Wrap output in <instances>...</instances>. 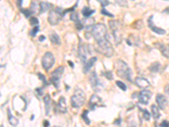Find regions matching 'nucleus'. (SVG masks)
<instances>
[{
  "mask_svg": "<svg viewBox=\"0 0 169 127\" xmlns=\"http://www.w3.org/2000/svg\"><path fill=\"white\" fill-rule=\"evenodd\" d=\"M37 6H38V4H37L35 1H33L32 3H31V9H30V10H31V12L32 13V14H34V13L37 12Z\"/></svg>",
  "mask_w": 169,
  "mask_h": 127,
  "instance_id": "7c9ffc66",
  "label": "nucleus"
},
{
  "mask_svg": "<svg viewBox=\"0 0 169 127\" xmlns=\"http://www.w3.org/2000/svg\"><path fill=\"white\" fill-rule=\"evenodd\" d=\"M115 69H116V72L117 75L119 77L123 78L124 80L127 81H131V77H132V70L129 67V65L121 59H118L117 61L114 64Z\"/></svg>",
  "mask_w": 169,
  "mask_h": 127,
  "instance_id": "f257e3e1",
  "label": "nucleus"
},
{
  "mask_svg": "<svg viewBox=\"0 0 169 127\" xmlns=\"http://www.w3.org/2000/svg\"><path fill=\"white\" fill-rule=\"evenodd\" d=\"M97 47H98L99 52L102 53L106 57H111L113 54V46L111 45L110 42L108 40V38H106L104 40L99 41L96 43Z\"/></svg>",
  "mask_w": 169,
  "mask_h": 127,
  "instance_id": "39448f33",
  "label": "nucleus"
},
{
  "mask_svg": "<svg viewBox=\"0 0 169 127\" xmlns=\"http://www.w3.org/2000/svg\"><path fill=\"white\" fill-rule=\"evenodd\" d=\"M135 82L137 87H139L140 88H142V89H145L148 87H150V85H151L148 80L143 77H136L135 80Z\"/></svg>",
  "mask_w": 169,
  "mask_h": 127,
  "instance_id": "2eb2a0df",
  "label": "nucleus"
},
{
  "mask_svg": "<svg viewBox=\"0 0 169 127\" xmlns=\"http://www.w3.org/2000/svg\"><path fill=\"white\" fill-rule=\"evenodd\" d=\"M101 14L103 15V16H108V17H111V18H113L114 16L112 14V13H109L106 9V8H102V9H101Z\"/></svg>",
  "mask_w": 169,
  "mask_h": 127,
  "instance_id": "2f4dec72",
  "label": "nucleus"
},
{
  "mask_svg": "<svg viewBox=\"0 0 169 127\" xmlns=\"http://www.w3.org/2000/svg\"><path fill=\"white\" fill-rule=\"evenodd\" d=\"M68 63H69V65H70L71 67H74V64H73V63H72V61H68Z\"/></svg>",
  "mask_w": 169,
  "mask_h": 127,
  "instance_id": "09e8293b",
  "label": "nucleus"
},
{
  "mask_svg": "<svg viewBox=\"0 0 169 127\" xmlns=\"http://www.w3.org/2000/svg\"><path fill=\"white\" fill-rule=\"evenodd\" d=\"M120 122H121V119L119 118V119H118L117 120L114 121V124H115V125H120V124H121Z\"/></svg>",
  "mask_w": 169,
  "mask_h": 127,
  "instance_id": "a18cd8bd",
  "label": "nucleus"
},
{
  "mask_svg": "<svg viewBox=\"0 0 169 127\" xmlns=\"http://www.w3.org/2000/svg\"><path fill=\"white\" fill-rule=\"evenodd\" d=\"M156 101H157V104L159 106L161 109H165L167 107V99L166 97L162 95V94H157L156 97Z\"/></svg>",
  "mask_w": 169,
  "mask_h": 127,
  "instance_id": "4468645a",
  "label": "nucleus"
},
{
  "mask_svg": "<svg viewBox=\"0 0 169 127\" xmlns=\"http://www.w3.org/2000/svg\"><path fill=\"white\" fill-rule=\"evenodd\" d=\"M36 93H37L38 96H42V88H37L36 89Z\"/></svg>",
  "mask_w": 169,
  "mask_h": 127,
  "instance_id": "a19ab883",
  "label": "nucleus"
},
{
  "mask_svg": "<svg viewBox=\"0 0 169 127\" xmlns=\"http://www.w3.org/2000/svg\"><path fill=\"white\" fill-rule=\"evenodd\" d=\"M151 114H152V117H153L155 120H157V119L160 118L161 114H160V111H159V108H158V107H157L156 105H151Z\"/></svg>",
  "mask_w": 169,
  "mask_h": 127,
  "instance_id": "5701e85b",
  "label": "nucleus"
},
{
  "mask_svg": "<svg viewBox=\"0 0 169 127\" xmlns=\"http://www.w3.org/2000/svg\"><path fill=\"white\" fill-rule=\"evenodd\" d=\"M39 31V26L37 25V26H35V27L32 28V30L31 31V37H35L37 33Z\"/></svg>",
  "mask_w": 169,
  "mask_h": 127,
  "instance_id": "72a5a7b5",
  "label": "nucleus"
},
{
  "mask_svg": "<svg viewBox=\"0 0 169 127\" xmlns=\"http://www.w3.org/2000/svg\"><path fill=\"white\" fill-rule=\"evenodd\" d=\"M20 10H21V12L25 15V16L26 17V18H29L30 17V16H31L32 13L31 12V10L30 9H20Z\"/></svg>",
  "mask_w": 169,
  "mask_h": 127,
  "instance_id": "473e14b6",
  "label": "nucleus"
},
{
  "mask_svg": "<svg viewBox=\"0 0 169 127\" xmlns=\"http://www.w3.org/2000/svg\"><path fill=\"white\" fill-rule=\"evenodd\" d=\"M82 15L84 16V17L86 18H90V16H91V15H93L95 13V10L94 9H91L89 7H84L82 10Z\"/></svg>",
  "mask_w": 169,
  "mask_h": 127,
  "instance_id": "b1692460",
  "label": "nucleus"
},
{
  "mask_svg": "<svg viewBox=\"0 0 169 127\" xmlns=\"http://www.w3.org/2000/svg\"><path fill=\"white\" fill-rule=\"evenodd\" d=\"M43 40H45V37H44V36H41V37H39V41H40V42H42Z\"/></svg>",
  "mask_w": 169,
  "mask_h": 127,
  "instance_id": "de8ad7c7",
  "label": "nucleus"
},
{
  "mask_svg": "<svg viewBox=\"0 0 169 127\" xmlns=\"http://www.w3.org/2000/svg\"><path fill=\"white\" fill-rule=\"evenodd\" d=\"M89 107L90 109L91 110H95L96 108H100V107H104V104H103V102L100 97H98L97 95H92L89 101Z\"/></svg>",
  "mask_w": 169,
  "mask_h": 127,
  "instance_id": "9d476101",
  "label": "nucleus"
},
{
  "mask_svg": "<svg viewBox=\"0 0 169 127\" xmlns=\"http://www.w3.org/2000/svg\"><path fill=\"white\" fill-rule=\"evenodd\" d=\"M17 6H19L20 8H21V4H22V1L21 0H20V1H17Z\"/></svg>",
  "mask_w": 169,
  "mask_h": 127,
  "instance_id": "49530a36",
  "label": "nucleus"
},
{
  "mask_svg": "<svg viewBox=\"0 0 169 127\" xmlns=\"http://www.w3.org/2000/svg\"><path fill=\"white\" fill-rule=\"evenodd\" d=\"M165 93L169 96V85H167V86L165 87Z\"/></svg>",
  "mask_w": 169,
  "mask_h": 127,
  "instance_id": "c03bdc74",
  "label": "nucleus"
},
{
  "mask_svg": "<svg viewBox=\"0 0 169 127\" xmlns=\"http://www.w3.org/2000/svg\"><path fill=\"white\" fill-rule=\"evenodd\" d=\"M139 109L143 113V117H144L145 120H149L150 118H151V115L149 114V112H148L146 109H141V108H139Z\"/></svg>",
  "mask_w": 169,
  "mask_h": 127,
  "instance_id": "bb28decb",
  "label": "nucleus"
},
{
  "mask_svg": "<svg viewBox=\"0 0 169 127\" xmlns=\"http://www.w3.org/2000/svg\"><path fill=\"white\" fill-rule=\"evenodd\" d=\"M62 16H63V12H62V9L60 8L57 9H52L48 14V22H49L50 25H58L59 21L61 20Z\"/></svg>",
  "mask_w": 169,
  "mask_h": 127,
  "instance_id": "423d86ee",
  "label": "nucleus"
},
{
  "mask_svg": "<svg viewBox=\"0 0 169 127\" xmlns=\"http://www.w3.org/2000/svg\"><path fill=\"white\" fill-rule=\"evenodd\" d=\"M49 38L50 41L53 44H56V45H60L61 44V39H60L59 36L56 32H53V31L51 32L49 35Z\"/></svg>",
  "mask_w": 169,
  "mask_h": 127,
  "instance_id": "aec40b11",
  "label": "nucleus"
},
{
  "mask_svg": "<svg viewBox=\"0 0 169 127\" xmlns=\"http://www.w3.org/2000/svg\"><path fill=\"white\" fill-rule=\"evenodd\" d=\"M64 72V68L63 66H59V68H57L54 70L52 71V73L51 74V78H50V81H51V83L56 87L58 88L59 87V81H60V79H61L62 75Z\"/></svg>",
  "mask_w": 169,
  "mask_h": 127,
  "instance_id": "6e6552de",
  "label": "nucleus"
},
{
  "mask_svg": "<svg viewBox=\"0 0 169 127\" xmlns=\"http://www.w3.org/2000/svg\"><path fill=\"white\" fill-rule=\"evenodd\" d=\"M78 55L79 58L81 60V62L86 63V58H87V48L85 44L82 43V42L80 41V44H79V48H78Z\"/></svg>",
  "mask_w": 169,
  "mask_h": 127,
  "instance_id": "f8f14e48",
  "label": "nucleus"
},
{
  "mask_svg": "<svg viewBox=\"0 0 169 127\" xmlns=\"http://www.w3.org/2000/svg\"><path fill=\"white\" fill-rule=\"evenodd\" d=\"M70 20L72 21H74V23H76V22L80 21L79 20V16H78V14L76 12H72L70 14Z\"/></svg>",
  "mask_w": 169,
  "mask_h": 127,
  "instance_id": "c85d7f7f",
  "label": "nucleus"
},
{
  "mask_svg": "<svg viewBox=\"0 0 169 127\" xmlns=\"http://www.w3.org/2000/svg\"><path fill=\"white\" fill-rule=\"evenodd\" d=\"M51 8V3L47 2H42L40 3V13H44L47 11Z\"/></svg>",
  "mask_w": 169,
  "mask_h": 127,
  "instance_id": "a878e982",
  "label": "nucleus"
},
{
  "mask_svg": "<svg viewBox=\"0 0 169 127\" xmlns=\"http://www.w3.org/2000/svg\"><path fill=\"white\" fill-rule=\"evenodd\" d=\"M8 119H9V124L11 125H13V126H16V125H18L19 120L16 118V117L13 116V115L11 114V111H10L9 109H8Z\"/></svg>",
  "mask_w": 169,
  "mask_h": 127,
  "instance_id": "4be33fe9",
  "label": "nucleus"
},
{
  "mask_svg": "<svg viewBox=\"0 0 169 127\" xmlns=\"http://www.w3.org/2000/svg\"><path fill=\"white\" fill-rule=\"evenodd\" d=\"M57 109L62 114H65L67 112V104H66V100L64 97L62 96L59 98V102L57 105Z\"/></svg>",
  "mask_w": 169,
  "mask_h": 127,
  "instance_id": "f3484780",
  "label": "nucleus"
},
{
  "mask_svg": "<svg viewBox=\"0 0 169 127\" xmlns=\"http://www.w3.org/2000/svg\"><path fill=\"white\" fill-rule=\"evenodd\" d=\"M38 76H39V78H40L41 80H42V81H43V84H44V85H45V86H46L47 84V81H46V78H45V76H44V75H42L41 74V73H38Z\"/></svg>",
  "mask_w": 169,
  "mask_h": 127,
  "instance_id": "58836bf2",
  "label": "nucleus"
},
{
  "mask_svg": "<svg viewBox=\"0 0 169 127\" xmlns=\"http://www.w3.org/2000/svg\"><path fill=\"white\" fill-rule=\"evenodd\" d=\"M43 126L44 127H48L49 126V122L47 120L43 121Z\"/></svg>",
  "mask_w": 169,
  "mask_h": 127,
  "instance_id": "37998d69",
  "label": "nucleus"
},
{
  "mask_svg": "<svg viewBox=\"0 0 169 127\" xmlns=\"http://www.w3.org/2000/svg\"><path fill=\"white\" fill-rule=\"evenodd\" d=\"M38 19L36 18V17H31V20H30V24L31 25H38Z\"/></svg>",
  "mask_w": 169,
  "mask_h": 127,
  "instance_id": "c9c22d12",
  "label": "nucleus"
},
{
  "mask_svg": "<svg viewBox=\"0 0 169 127\" xmlns=\"http://www.w3.org/2000/svg\"><path fill=\"white\" fill-rule=\"evenodd\" d=\"M160 127H169V123L166 120L162 121V123L161 124Z\"/></svg>",
  "mask_w": 169,
  "mask_h": 127,
  "instance_id": "79ce46f5",
  "label": "nucleus"
},
{
  "mask_svg": "<svg viewBox=\"0 0 169 127\" xmlns=\"http://www.w3.org/2000/svg\"><path fill=\"white\" fill-rule=\"evenodd\" d=\"M84 25V27L86 28V30H91V29L94 26V19L92 18H86L84 19V20L82 21Z\"/></svg>",
  "mask_w": 169,
  "mask_h": 127,
  "instance_id": "6ab92c4d",
  "label": "nucleus"
},
{
  "mask_svg": "<svg viewBox=\"0 0 169 127\" xmlns=\"http://www.w3.org/2000/svg\"><path fill=\"white\" fill-rule=\"evenodd\" d=\"M75 27H76L77 30H79V31L82 30L84 28V25L83 23H82V21L76 22V23H75Z\"/></svg>",
  "mask_w": 169,
  "mask_h": 127,
  "instance_id": "e433bc0d",
  "label": "nucleus"
},
{
  "mask_svg": "<svg viewBox=\"0 0 169 127\" xmlns=\"http://www.w3.org/2000/svg\"><path fill=\"white\" fill-rule=\"evenodd\" d=\"M168 46H169V45H168Z\"/></svg>",
  "mask_w": 169,
  "mask_h": 127,
  "instance_id": "3c124183",
  "label": "nucleus"
},
{
  "mask_svg": "<svg viewBox=\"0 0 169 127\" xmlns=\"http://www.w3.org/2000/svg\"><path fill=\"white\" fill-rule=\"evenodd\" d=\"M53 127H59V126H57V125H55V126H53Z\"/></svg>",
  "mask_w": 169,
  "mask_h": 127,
  "instance_id": "8fccbe9b",
  "label": "nucleus"
},
{
  "mask_svg": "<svg viewBox=\"0 0 169 127\" xmlns=\"http://www.w3.org/2000/svg\"><path fill=\"white\" fill-rule=\"evenodd\" d=\"M116 3L118 4V5H121V6H127L128 5V3L125 1H116Z\"/></svg>",
  "mask_w": 169,
  "mask_h": 127,
  "instance_id": "ea45409f",
  "label": "nucleus"
},
{
  "mask_svg": "<svg viewBox=\"0 0 169 127\" xmlns=\"http://www.w3.org/2000/svg\"><path fill=\"white\" fill-rule=\"evenodd\" d=\"M99 3H101V7H102V8H106V6H107V5H108V4H109V2H108V1H104V0H99Z\"/></svg>",
  "mask_w": 169,
  "mask_h": 127,
  "instance_id": "4c0bfd02",
  "label": "nucleus"
},
{
  "mask_svg": "<svg viewBox=\"0 0 169 127\" xmlns=\"http://www.w3.org/2000/svg\"><path fill=\"white\" fill-rule=\"evenodd\" d=\"M96 60H97V58L96 57H91V59H89L86 63H85V65H84L83 67V72L85 74L86 73H88L90 71V70L91 69L93 65H95V63L96 62Z\"/></svg>",
  "mask_w": 169,
  "mask_h": 127,
  "instance_id": "dca6fc26",
  "label": "nucleus"
},
{
  "mask_svg": "<svg viewBox=\"0 0 169 127\" xmlns=\"http://www.w3.org/2000/svg\"><path fill=\"white\" fill-rule=\"evenodd\" d=\"M88 113H89V111L88 110H85V111L83 112V114H82V119H83L84 120H85V122H86L87 125H90V123H91V120H89V118H88V116H87V115H88Z\"/></svg>",
  "mask_w": 169,
  "mask_h": 127,
  "instance_id": "cd10ccee",
  "label": "nucleus"
},
{
  "mask_svg": "<svg viewBox=\"0 0 169 127\" xmlns=\"http://www.w3.org/2000/svg\"><path fill=\"white\" fill-rule=\"evenodd\" d=\"M151 98V92L148 90H143L140 93H139L138 99L140 103L144 104V105H147L148 102L150 101Z\"/></svg>",
  "mask_w": 169,
  "mask_h": 127,
  "instance_id": "9b49d317",
  "label": "nucleus"
},
{
  "mask_svg": "<svg viewBox=\"0 0 169 127\" xmlns=\"http://www.w3.org/2000/svg\"><path fill=\"white\" fill-rule=\"evenodd\" d=\"M116 85H117L118 87H119L120 89H121L122 91H126L127 90V86L125 85V83H123V81H116Z\"/></svg>",
  "mask_w": 169,
  "mask_h": 127,
  "instance_id": "c756f323",
  "label": "nucleus"
},
{
  "mask_svg": "<svg viewBox=\"0 0 169 127\" xmlns=\"http://www.w3.org/2000/svg\"><path fill=\"white\" fill-rule=\"evenodd\" d=\"M44 103H45L46 115H48L50 109H51V105H52V100H51V98L48 94L44 97Z\"/></svg>",
  "mask_w": 169,
  "mask_h": 127,
  "instance_id": "412c9836",
  "label": "nucleus"
},
{
  "mask_svg": "<svg viewBox=\"0 0 169 127\" xmlns=\"http://www.w3.org/2000/svg\"><path fill=\"white\" fill-rule=\"evenodd\" d=\"M161 69V64L159 62H154L152 63L150 67H149V70H151V72H154V73H157Z\"/></svg>",
  "mask_w": 169,
  "mask_h": 127,
  "instance_id": "393cba45",
  "label": "nucleus"
},
{
  "mask_svg": "<svg viewBox=\"0 0 169 127\" xmlns=\"http://www.w3.org/2000/svg\"><path fill=\"white\" fill-rule=\"evenodd\" d=\"M148 25H149V27H150V29H151V31H154V32L157 33V34L158 35L166 34V31H165V30H163L162 28L157 27V26L155 25V24H154L153 22V16H151V17L149 18V20H148Z\"/></svg>",
  "mask_w": 169,
  "mask_h": 127,
  "instance_id": "ddd939ff",
  "label": "nucleus"
},
{
  "mask_svg": "<svg viewBox=\"0 0 169 127\" xmlns=\"http://www.w3.org/2000/svg\"><path fill=\"white\" fill-rule=\"evenodd\" d=\"M108 25L111 31H113V38L117 45L121 43L123 39V24L120 20H110Z\"/></svg>",
  "mask_w": 169,
  "mask_h": 127,
  "instance_id": "f03ea898",
  "label": "nucleus"
},
{
  "mask_svg": "<svg viewBox=\"0 0 169 127\" xmlns=\"http://www.w3.org/2000/svg\"><path fill=\"white\" fill-rule=\"evenodd\" d=\"M71 106L75 109H79L85 102V93L80 88H76L74 90V95L70 98Z\"/></svg>",
  "mask_w": 169,
  "mask_h": 127,
  "instance_id": "20e7f679",
  "label": "nucleus"
},
{
  "mask_svg": "<svg viewBox=\"0 0 169 127\" xmlns=\"http://www.w3.org/2000/svg\"><path fill=\"white\" fill-rule=\"evenodd\" d=\"M91 33L92 35V37H94L96 43H97L99 41L104 40L106 38H108L107 28H106L104 24H102V23L96 24L91 29Z\"/></svg>",
  "mask_w": 169,
  "mask_h": 127,
  "instance_id": "7ed1b4c3",
  "label": "nucleus"
},
{
  "mask_svg": "<svg viewBox=\"0 0 169 127\" xmlns=\"http://www.w3.org/2000/svg\"><path fill=\"white\" fill-rule=\"evenodd\" d=\"M89 82L91 84V87L93 88V90L96 91V92L101 91L102 85H101V81L98 79V77H97L96 71H93L89 76Z\"/></svg>",
  "mask_w": 169,
  "mask_h": 127,
  "instance_id": "1a4fd4ad",
  "label": "nucleus"
},
{
  "mask_svg": "<svg viewBox=\"0 0 169 127\" xmlns=\"http://www.w3.org/2000/svg\"><path fill=\"white\" fill-rule=\"evenodd\" d=\"M156 45L157 46V49L160 50L164 57L169 58V46H166L162 43H156Z\"/></svg>",
  "mask_w": 169,
  "mask_h": 127,
  "instance_id": "a211bd4d",
  "label": "nucleus"
},
{
  "mask_svg": "<svg viewBox=\"0 0 169 127\" xmlns=\"http://www.w3.org/2000/svg\"><path fill=\"white\" fill-rule=\"evenodd\" d=\"M104 76L107 78V79H108V80H113V73H112V71H109V70L105 72Z\"/></svg>",
  "mask_w": 169,
  "mask_h": 127,
  "instance_id": "f704fd0d",
  "label": "nucleus"
},
{
  "mask_svg": "<svg viewBox=\"0 0 169 127\" xmlns=\"http://www.w3.org/2000/svg\"><path fill=\"white\" fill-rule=\"evenodd\" d=\"M55 63V58L52 53L47 52L42 58V65L46 70H48L52 68Z\"/></svg>",
  "mask_w": 169,
  "mask_h": 127,
  "instance_id": "0eeeda50",
  "label": "nucleus"
}]
</instances>
